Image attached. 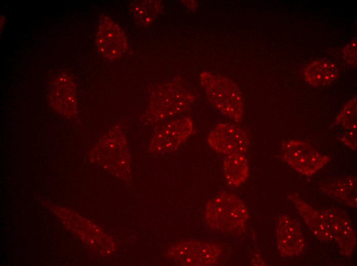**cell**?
Returning <instances> with one entry per match:
<instances>
[{
	"label": "cell",
	"mask_w": 357,
	"mask_h": 266,
	"mask_svg": "<svg viewBox=\"0 0 357 266\" xmlns=\"http://www.w3.org/2000/svg\"><path fill=\"white\" fill-rule=\"evenodd\" d=\"M248 213L243 201L236 195L222 192L208 203L205 219L211 228L224 233L245 231Z\"/></svg>",
	"instance_id": "cell-1"
},
{
	"label": "cell",
	"mask_w": 357,
	"mask_h": 266,
	"mask_svg": "<svg viewBox=\"0 0 357 266\" xmlns=\"http://www.w3.org/2000/svg\"><path fill=\"white\" fill-rule=\"evenodd\" d=\"M200 81L207 97L220 113L236 122L244 116V100L237 85L231 80L204 72Z\"/></svg>",
	"instance_id": "cell-2"
},
{
	"label": "cell",
	"mask_w": 357,
	"mask_h": 266,
	"mask_svg": "<svg viewBox=\"0 0 357 266\" xmlns=\"http://www.w3.org/2000/svg\"><path fill=\"white\" fill-rule=\"evenodd\" d=\"M281 149L282 159L295 171L307 176L315 173L330 160L308 143L299 140L283 142Z\"/></svg>",
	"instance_id": "cell-3"
},
{
	"label": "cell",
	"mask_w": 357,
	"mask_h": 266,
	"mask_svg": "<svg viewBox=\"0 0 357 266\" xmlns=\"http://www.w3.org/2000/svg\"><path fill=\"white\" fill-rule=\"evenodd\" d=\"M193 131V124L189 117L174 119L162 125L155 132L150 150L157 153L175 150L186 141Z\"/></svg>",
	"instance_id": "cell-4"
},
{
	"label": "cell",
	"mask_w": 357,
	"mask_h": 266,
	"mask_svg": "<svg viewBox=\"0 0 357 266\" xmlns=\"http://www.w3.org/2000/svg\"><path fill=\"white\" fill-rule=\"evenodd\" d=\"M207 141L215 151L226 156L244 153L249 145V138L240 126L231 123L216 125L208 134Z\"/></svg>",
	"instance_id": "cell-5"
},
{
	"label": "cell",
	"mask_w": 357,
	"mask_h": 266,
	"mask_svg": "<svg viewBox=\"0 0 357 266\" xmlns=\"http://www.w3.org/2000/svg\"><path fill=\"white\" fill-rule=\"evenodd\" d=\"M221 251L209 242L188 241L177 243L169 252L172 259L182 265H211L217 261Z\"/></svg>",
	"instance_id": "cell-6"
},
{
	"label": "cell",
	"mask_w": 357,
	"mask_h": 266,
	"mask_svg": "<svg viewBox=\"0 0 357 266\" xmlns=\"http://www.w3.org/2000/svg\"><path fill=\"white\" fill-rule=\"evenodd\" d=\"M152 104L153 122L181 113L193 102V95L181 86L169 84L163 87Z\"/></svg>",
	"instance_id": "cell-7"
},
{
	"label": "cell",
	"mask_w": 357,
	"mask_h": 266,
	"mask_svg": "<svg viewBox=\"0 0 357 266\" xmlns=\"http://www.w3.org/2000/svg\"><path fill=\"white\" fill-rule=\"evenodd\" d=\"M96 44L100 54L111 60L122 57L128 48L124 33L111 18L106 15H102L100 18Z\"/></svg>",
	"instance_id": "cell-8"
},
{
	"label": "cell",
	"mask_w": 357,
	"mask_h": 266,
	"mask_svg": "<svg viewBox=\"0 0 357 266\" xmlns=\"http://www.w3.org/2000/svg\"><path fill=\"white\" fill-rule=\"evenodd\" d=\"M276 236L277 249L282 257H294L303 251L305 240L300 225L289 215L282 214L279 217Z\"/></svg>",
	"instance_id": "cell-9"
},
{
	"label": "cell",
	"mask_w": 357,
	"mask_h": 266,
	"mask_svg": "<svg viewBox=\"0 0 357 266\" xmlns=\"http://www.w3.org/2000/svg\"><path fill=\"white\" fill-rule=\"evenodd\" d=\"M331 225L333 239L339 252L351 256L356 243V232L349 218L343 212L335 209L323 210Z\"/></svg>",
	"instance_id": "cell-10"
},
{
	"label": "cell",
	"mask_w": 357,
	"mask_h": 266,
	"mask_svg": "<svg viewBox=\"0 0 357 266\" xmlns=\"http://www.w3.org/2000/svg\"><path fill=\"white\" fill-rule=\"evenodd\" d=\"M287 198L298 209L313 235L323 242H331L333 236L329 221L322 210H318L307 204L298 193H289Z\"/></svg>",
	"instance_id": "cell-11"
},
{
	"label": "cell",
	"mask_w": 357,
	"mask_h": 266,
	"mask_svg": "<svg viewBox=\"0 0 357 266\" xmlns=\"http://www.w3.org/2000/svg\"><path fill=\"white\" fill-rule=\"evenodd\" d=\"M50 101L53 107L65 115H73L76 110L75 90L72 81L66 73L58 74L50 91Z\"/></svg>",
	"instance_id": "cell-12"
},
{
	"label": "cell",
	"mask_w": 357,
	"mask_h": 266,
	"mask_svg": "<svg viewBox=\"0 0 357 266\" xmlns=\"http://www.w3.org/2000/svg\"><path fill=\"white\" fill-rule=\"evenodd\" d=\"M303 75L307 82L319 87L329 85L335 81L338 76V69L332 61L319 59L306 66Z\"/></svg>",
	"instance_id": "cell-13"
},
{
	"label": "cell",
	"mask_w": 357,
	"mask_h": 266,
	"mask_svg": "<svg viewBox=\"0 0 357 266\" xmlns=\"http://www.w3.org/2000/svg\"><path fill=\"white\" fill-rule=\"evenodd\" d=\"M223 169L225 178L229 187H237L248 177V161L244 154L227 155L224 160Z\"/></svg>",
	"instance_id": "cell-14"
},
{
	"label": "cell",
	"mask_w": 357,
	"mask_h": 266,
	"mask_svg": "<svg viewBox=\"0 0 357 266\" xmlns=\"http://www.w3.org/2000/svg\"><path fill=\"white\" fill-rule=\"evenodd\" d=\"M323 191L342 203L356 207V178L350 176L323 186Z\"/></svg>",
	"instance_id": "cell-15"
},
{
	"label": "cell",
	"mask_w": 357,
	"mask_h": 266,
	"mask_svg": "<svg viewBox=\"0 0 357 266\" xmlns=\"http://www.w3.org/2000/svg\"><path fill=\"white\" fill-rule=\"evenodd\" d=\"M160 5L156 1H137L131 7L133 16L142 25L152 23L160 11Z\"/></svg>",
	"instance_id": "cell-16"
},
{
	"label": "cell",
	"mask_w": 357,
	"mask_h": 266,
	"mask_svg": "<svg viewBox=\"0 0 357 266\" xmlns=\"http://www.w3.org/2000/svg\"><path fill=\"white\" fill-rule=\"evenodd\" d=\"M333 126H341L346 131H356V98L350 100L336 117Z\"/></svg>",
	"instance_id": "cell-17"
},
{
	"label": "cell",
	"mask_w": 357,
	"mask_h": 266,
	"mask_svg": "<svg viewBox=\"0 0 357 266\" xmlns=\"http://www.w3.org/2000/svg\"><path fill=\"white\" fill-rule=\"evenodd\" d=\"M342 57L352 66L356 65V39L354 38L342 51Z\"/></svg>",
	"instance_id": "cell-18"
},
{
	"label": "cell",
	"mask_w": 357,
	"mask_h": 266,
	"mask_svg": "<svg viewBox=\"0 0 357 266\" xmlns=\"http://www.w3.org/2000/svg\"><path fill=\"white\" fill-rule=\"evenodd\" d=\"M339 139L352 149L356 150V131H345Z\"/></svg>",
	"instance_id": "cell-19"
}]
</instances>
